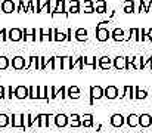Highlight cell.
<instances>
[{"instance_id": "obj_7", "label": "cell", "mask_w": 152, "mask_h": 133, "mask_svg": "<svg viewBox=\"0 0 152 133\" xmlns=\"http://www.w3.org/2000/svg\"><path fill=\"white\" fill-rule=\"evenodd\" d=\"M39 34H40V42H55V36H53V28H49V31L39 28Z\"/></svg>"}, {"instance_id": "obj_32", "label": "cell", "mask_w": 152, "mask_h": 133, "mask_svg": "<svg viewBox=\"0 0 152 133\" xmlns=\"http://www.w3.org/2000/svg\"><path fill=\"white\" fill-rule=\"evenodd\" d=\"M10 124V117L6 114H0V129L1 127H7Z\"/></svg>"}, {"instance_id": "obj_47", "label": "cell", "mask_w": 152, "mask_h": 133, "mask_svg": "<svg viewBox=\"0 0 152 133\" xmlns=\"http://www.w3.org/2000/svg\"><path fill=\"white\" fill-rule=\"evenodd\" d=\"M102 6H106V1H105V0H98V1L95 3V9H96V7H102Z\"/></svg>"}, {"instance_id": "obj_16", "label": "cell", "mask_w": 152, "mask_h": 133, "mask_svg": "<svg viewBox=\"0 0 152 133\" xmlns=\"http://www.w3.org/2000/svg\"><path fill=\"white\" fill-rule=\"evenodd\" d=\"M114 67L117 70H127V58L124 56H117L114 59Z\"/></svg>"}, {"instance_id": "obj_42", "label": "cell", "mask_w": 152, "mask_h": 133, "mask_svg": "<svg viewBox=\"0 0 152 133\" xmlns=\"http://www.w3.org/2000/svg\"><path fill=\"white\" fill-rule=\"evenodd\" d=\"M81 12V6H69L68 7V13H80Z\"/></svg>"}, {"instance_id": "obj_27", "label": "cell", "mask_w": 152, "mask_h": 133, "mask_svg": "<svg viewBox=\"0 0 152 133\" xmlns=\"http://www.w3.org/2000/svg\"><path fill=\"white\" fill-rule=\"evenodd\" d=\"M39 95H40V86H30V99H39Z\"/></svg>"}, {"instance_id": "obj_15", "label": "cell", "mask_w": 152, "mask_h": 133, "mask_svg": "<svg viewBox=\"0 0 152 133\" xmlns=\"http://www.w3.org/2000/svg\"><path fill=\"white\" fill-rule=\"evenodd\" d=\"M39 121L37 115H31V114H24V129H30L34 123Z\"/></svg>"}, {"instance_id": "obj_46", "label": "cell", "mask_w": 152, "mask_h": 133, "mask_svg": "<svg viewBox=\"0 0 152 133\" xmlns=\"http://www.w3.org/2000/svg\"><path fill=\"white\" fill-rule=\"evenodd\" d=\"M71 40H72V30L68 28L66 30V42H71Z\"/></svg>"}, {"instance_id": "obj_3", "label": "cell", "mask_w": 152, "mask_h": 133, "mask_svg": "<svg viewBox=\"0 0 152 133\" xmlns=\"http://www.w3.org/2000/svg\"><path fill=\"white\" fill-rule=\"evenodd\" d=\"M56 15H65V16H68L66 1L65 0H56V9L52 12V16H56Z\"/></svg>"}, {"instance_id": "obj_34", "label": "cell", "mask_w": 152, "mask_h": 133, "mask_svg": "<svg viewBox=\"0 0 152 133\" xmlns=\"http://www.w3.org/2000/svg\"><path fill=\"white\" fill-rule=\"evenodd\" d=\"M52 12V7H50V0H46V1H43V4H42V10H40V13H50Z\"/></svg>"}, {"instance_id": "obj_18", "label": "cell", "mask_w": 152, "mask_h": 133, "mask_svg": "<svg viewBox=\"0 0 152 133\" xmlns=\"http://www.w3.org/2000/svg\"><path fill=\"white\" fill-rule=\"evenodd\" d=\"M152 124V117L149 114H142L139 115V126L140 127H149Z\"/></svg>"}, {"instance_id": "obj_52", "label": "cell", "mask_w": 152, "mask_h": 133, "mask_svg": "<svg viewBox=\"0 0 152 133\" xmlns=\"http://www.w3.org/2000/svg\"><path fill=\"white\" fill-rule=\"evenodd\" d=\"M96 12H98V13H105V12H106V6H102V7H96Z\"/></svg>"}, {"instance_id": "obj_51", "label": "cell", "mask_w": 152, "mask_h": 133, "mask_svg": "<svg viewBox=\"0 0 152 133\" xmlns=\"http://www.w3.org/2000/svg\"><path fill=\"white\" fill-rule=\"evenodd\" d=\"M69 120H81V115H78V114H71V115H69Z\"/></svg>"}, {"instance_id": "obj_30", "label": "cell", "mask_w": 152, "mask_h": 133, "mask_svg": "<svg viewBox=\"0 0 152 133\" xmlns=\"http://www.w3.org/2000/svg\"><path fill=\"white\" fill-rule=\"evenodd\" d=\"M39 99H43V101H48L49 99V86H40Z\"/></svg>"}, {"instance_id": "obj_40", "label": "cell", "mask_w": 152, "mask_h": 133, "mask_svg": "<svg viewBox=\"0 0 152 133\" xmlns=\"http://www.w3.org/2000/svg\"><path fill=\"white\" fill-rule=\"evenodd\" d=\"M7 34H9V30H6V28H1V31H0V40H1V42H6V40H9Z\"/></svg>"}, {"instance_id": "obj_20", "label": "cell", "mask_w": 152, "mask_h": 133, "mask_svg": "<svg viewBox=\"0 0 152 133\" xmlns=\"http://www.w3.org/2000/svg\"><path fill=\"white\" fill-rule=\"evenodd\" d=\"M117 96H118V89L115 87V86H108V87L105 89V98L115 99Z\"/></svg>"}, {"instance_id": "obj_13", "label": "cell", "mask_w": 152, "mask_h": 133, "mask_svg": "<svg viewBox=\"0 0 152 133\" xmlns=\"http://www.w3.org/2000/svg\"><path fill=\"white\" fill-rule=\"evenodd\" d=\"M36 36H37V30L36 28H25L24 30V42H36Z\"/></svg>"}, {"instance_id": "obj_6", "label": "cell", "mask_w": 152, "mask_h": 133, "mask_svg": "<svg viewBox=\"0 0 152 133\" xmlns=\"http://www.w3.org/2000/svg\"><path fill=\"white\" fill-rule=\"evenodd\" d=\"M25 65H27V62H25V58H22V56H13V59L10 61V67L16 71L25 70Z\"/></svg>"}, {"instance_id": "obj_37", "label": "cell", "mask_w": 152, "mask_h": 133, "mask_svg": "<svg viewBox=\"0 0 152 133\" xmlns=\"http://www.w3.org/2000/svg\"><path fill=\"white\" fill-rule=\"evenodd\" d=\"M27 4L28 3H25V0H19V6L16 7V12H19V13L27 12Z\"/></svg>"}, {"instance_id": "obj_26", "label": "cell", "mask_w": 152, "mask_h": 133, "mask_svg": "<svg viewBox=\"0 0 152 133\" xmlns=\"http://www.w3.org/2000/svg\"><path fill=\"white\" fill-rule=\"evenodd\" d=\"M53 36H55V42H66V33L53 28Z\"/></svg>"}, {"instance_id": "obj_28", "label": "cell", "mask_w": 152, "mask_h": 133, "mask_svg": "<svg viewBox=\"0 0 152 133\" xmlns=\"http://www.w3.org/2000/svg\"><path fill=\"white\" fill-rule=\"evenodd\" d=\"M83 64H84V67H86V65H89V67H93V68H96V64H98V61H96V56H93V58L83 56Z\"/></svg>"}, {"instance_id": "obj_44", "label": "cell", "mask_w": 152, "mask_h": 133, "mask_svg": "<svg viewBox=\"0 0 152 133\" xmlns=\"http://www.w3.org/2000/svg\"><path fill=\"white\" fill-rule=\"evenodd\" d=\"M69 126L71 127H80L83 124H81V120H69Z\"/></svg>"}, {"instance_id": "obj_1", "label": "cell", "mask_w": 152, "mask_h": 133, "mask_svg": "<svg viewBox=\"0 0 152 133\" xmlns=\"http://www.w3.org/2000/svg\"><path fill=\"white\" fill-rule=\"evenodd\" d=\"M111 37V31L108 30V27H101V25H96V39L99 42H108V39Z\"/></svg>"}, {"instance_id": "obj_49", "label": "cell", "mask_w": 152, "mask_h": 133, "mask_svg": "<svg viewBox=\"0 0 152 133\" xmlns=\"http://www.w3.org/2000/svg\"><path fill=\"white\" fill-rule=\"evenodd\" d=\"M83 9H84V13H93V12H96L95 6H92V7H83Z\"/></svg>"}, {"instance_id": "obj_31", "label": "cell", "mask_w": 152, "mask_h": 133, "mask_svg": "<svg viewBox=\"0 0 152 133\" xmlns=\"http://www.w3.org/2000/svg\"><path fill=\"white\" fill-rule=\"evenodd\" d=\"M9 65H10L9 58H6V56H0V71L7 70V68H9Z\"/></svg>"}, {"instance_id": "obj_48", "label": "cell", "mask_w": 152, "mask_h": 133, "mask_svg": "<svg viewBox=\"0 0 152 133\" xmlns=\"http://www.w3.org/2000/svg\"><path fill=\"white\" fill-rule=\"evenodd\" d=\"M0 99H6V89L0 86Z\"/></svg>"}, {"instance_id": "obj_39", "label": "cell", "mask_w": 152, "mask_h": 133, "mask_svg": "<svg viewBox=\"0 0 152 133\" xmlns=\"http://www.w3.org/2000/svg\"><path fill=\"white\" fill-rule=\"evenodd\" d=\"M13 96H15V89L12 87V86L6 87V99H12Z\"/></svg>"}, {"instance_id": "obj_23", "label": "cell", "mask_w": 152, "mask_h": 133, "mask_svg": "<svg viewBox=\"0 0 152 133\" xmlns=\"http://www.w3.org/2000/svg\"><path fill=\"white\" fill-rule=\"evenodd\" d=\"M81 124H83V127H92L93 126V115L92 114L81 115Z\"/></svg>"}, {"instance_id": "obj_8", "label": "cell", "mask_w": 152, "mask_h": 133, "mask_svg": "<svg viewBox=\"0 0 152 133\" xmlns=\"http://www.w3.org/2000/svg\"><path fill=\"white\" fill-rule=\"evenodd\" d=\"M10 126L24 129V114H12L10 115Z\"/></svg>"}, {"instance_id": "obj_12", "label": "cell", "mask_w": 152, "mask_h": 133, "mask_svg": "<svg viewBox=\"0 0 152 133\" xmlns=\"http://www.w3.org/2000/svg\"><path fill=\"white\" fill-rule=\"evenodd\" d=\"M111 37L115 42H124L126 40V31L123 28H115V30L111 31Z\"/></svg>"}, {"instance_id": "obj_38", "label": "cell", "mask_w": 152, "mask_h": 133, "mask_svg": "<svg viewBox=\"0 0 152 133\" xmlns=\"http://www.w3.org/2000/svg\"><path fill=\"white\" fill-rule=\"evenodd\" d=\"M33 67H34V70H36V71H37V70H40V56L33 55Z\"/></svg>"}, {"instance_id": "obj_36", "label": "cell", "mask_w": 152, "mask_h": 133, "mask_svg": "<svg viewBox=\"0 0 152 133\" xmlns=\"http://www.w3.org/2000/svg\"><path fill=\"white\" fill-rule=\"evenodd\" d=\"M56 98H58V89L55 86H49V99L52 101V99H56Z\"/></svg>"}, {"instance_id": "obj_19", "label": "cell", "mask_w": 152, "mask_h": 133, "mask_svg": "<svg viewBox=\"0 0 152 133\" xmlns=\"http://www.w3.org/2000/svg\"><path fill=\"white\" fill-rule=\"evenodd\" d=\"M124 124V117L121 115V114H114L112 117H111V126H114V127H121Z\"/></svg>"}, {"instance_id": "obj_33", "label": "cell", "mask_w": 152, "mask_h": 133, "mask_svg": "<svg viewBox=\"0 0 152 133\" xmlns=\"http://www.w3.org/2000/svg\"><path fill=\"white\" fill-rule=\"evenodd\" d=\"M134 90H136L134 99H145L148 96V92L146 90H142V89H139V87H134Z\"/></svg>"}, {"instance_id": "obj_10", "label": "cell", "mask_w": 152, "mask_h": 133, "mask_svg": "<svg viewBox=\"0 0 152 133\" xmlns=\"http://www.w3.org/2000/svg\"><path fill=\"white\" fill-rule=\"evenodd\" d=\"M16 10V6L12 0H3L1 1V12L3 13H13Z\"/></svg>"}, {"instance_id": "obj_4", "label": "cell", "mask_w": 152, "mask_h": 133, "mask_svg": "<svg viewBox=\"0 0 152 133\" xmlns=\"http://www.w3.org/2000/svg\"><path fill=\"white\" fill-rule=\"evenodd\" d=\"M53 120H55V126L59 129L66 127L69 124V117L65 114H56V115H53Z\"/></svg>"}, {"instance_id": "obj_11", "label": "cell", "mask_w": 152, "mask_h": 133, "mask_svg": "<svg viewBox=\"0 0 152 133\" xmlns=\"http://www.w3.org/2000/svg\"><path fill=\"white\" fill-rule=\"evenodd\" d=\"M74 37H75L77 42H87V39H89V31H87L86 28H77V30L74 31Z\"/></svg>"}, {"instance_id": "obj_17", "label": "cell", "mask_w": 152, "mask_h": 133, "mask_svg": "<svg viewBox=\"0 0 152 133\" xmlns=\"http://www.w3.org/2000/svg\"><path fill=\"white\" fill-rule=\"evenodd\" d=\"M37 117H39V121H37L39 127H49V118H52V115H49V114H37Z\"/></svg>"}, {"instance_id": "obj_29", "label": "cell", "mask_w": 152, "mask_h": 133, "mask_svg": "<svg viewBox=\"0 0 152 133\" xmlns=\"http://www.w3.org/2000/svg\"><path fill=\"white\" fill-rule=\"evenodd\" d=\"M56 70H62V56H53L52 71H56Z\"/></svg>"}, {"instance_id": "obj_43", "label": "cell", "mask_w": 152, "mask_h": 133, "mask_svg": "<svg viewBox=\"0 0 152 133\" xmlns=\"http://www.w3.org/2000/svg\"><path fill=\"white\" fill-rule=\"evenodd\" d=\"M58 96H61V99H64L66 96V87L65 86H61L58 89Z\"/></svg>"}, {"instance_id": "obj_5", "label": "cell", "mask_w": 152, "mask_h": 133, "mask_svg": "<svg viewBox=\"0 0 152 133\" xmlns=\"http://www.w3.org/2000/svg\"><path fill=\"white\" fill-rule=\"evenodd\" d=\"M105 96V89H102L101 86H92L90 87V104H93V101L101 99Z\"/></svg>"}, {"instance_id": "obj_14", "label": "cell", "mask_w": 152, "mask_h": 133, "mask_svg": "<svg viewBox=\"0 0 152 133\" xmlns=\"http://www.w3.org/2000/svg\"><path fill=\"white\" fill-rule=\"evenodd\" d=\"M112 64H114V61L109 56H102V58L98 59V65H99L101 70H109Z\"/></svg>"}, {"instance_id": "obj_25", "label": "cell", "mask_w": 152, "mask_h": 133, "mask_svg": "<svg viewBox=\"0 0 152 133\" xmlns=\"http://www.w3.org/2000/svg\"><path fill=\"white\" fill-rule=\"evenodd\" d=\"M72 58L71 56H62V70H72Z\"/></svg>"}, {"instance_id": "obj_24", "label": "cell", "mask_w": 152, "mask_h": 133, "mask_svg": "<svg viewBox=\"0 0 152 133\" xmlns=\"http://www.w3.org/2000/svg\"><path fill=\"white\" fill-rule=\"evenodd\" d=\"M124 6V13H134V0H126L123 3Z\"/></svg>"}, {"instance_id": "obj_45", "label": "cell", "mask_w": 152, "mask_h": 133, "mask_svg": "<svg viewBox=\"0 0 152 133\" xmlns=\"http://www.w3.org/2000/svg\"><path fill=\"white\" fill-rule=\"evenodd\" d=\"M81 6L83 7H92V6H95V3H93V0H84L81 3Z\"/></svg>"}, {"instance_id": "obj_22", "label": "cell", "mask_w": 152, "mask_h": 133, "mask_svg": "<svg viewBox=\"0 0 152 133\" xmlns=\"http://www.w3.org/2000/svg\"><path fill=\"white\" fill-rule=\"evenodd\" d=\"M126 121H127V126H129V127H136V126H139V115L130 114V115L126 118Z\"/></svg>"}, {"instance_id": "obj_21", "label": "cell", "mask_w": 152, "mask_h": 133, "mask_svg": "<svg viewBox=\"0 0 152 133\" xmlns=\"http://www.w3.org/2000/svg\"><path fill=\"white\" fill-rule=\"evenodd\" d=\"M66 95L71 98V99H78L80 98V89L77 86H69L66 89Z\"/></svg>"}, {"instance_id": "obj_2", "label": "cell", "mask_w": 152, "mask_h": 133, "mask_svg": "<svg viewBox=\"0 0 152 133\" xmlns=\"http://www.w3.org/2000/svg\"><path fill=\"white\" fill-rule=\"evenodd\" d=\"M7 37H9V40L13 42V43L21 42V40L24 39V30H21V28H10Z\"/></svg>"}, {"instance_id": "obj_53", "label": "cell", "mask_w": 152, "mask_h": 133, "mask_svg": "<svg viewBox=\"0 0 152 133\" xmlns=\"http://www.w3.org/2000/svg\"><path fill=\"white\" fill-rule=\"evenodd\" d=\"M0 10H1V3H0Z\"/></svg>"}, {"instance_id": "obj_41", "label": "cell", "mask_w": 152, "mask_h": 133, "mask_svg": "<svg viewBox=\"0 0 152 133\" xmlns=\"http://www.w3.org/2000/svg\"><path fill=\"white\" fill-rule=\"evenodd\" d=\"M48 62H49V59L46 56H40V70H46Z\"/></svg>"}, {"instance_id": "obj_50", "label": "cell", "mask_w": 152, "mask_h": 133, "mask_svg": "<svg viewBox=\"0 0 152 133\" xmlns=\"http://www.w3.org/2000/svg\"><path fill=\"white\" fill-rule=\"evenodd\" d=\"M69 6H81V3L78 0H69Z\"/></svg>"}, {"instance_id": "obj_9", "label": "cell", "mask_w": 152, "mask_h": 133, "mask_svg": "<svg viewBox=\"0 0 152 133\" xmlns=\"http://www.w3.org/2000/svg\"><path fill=\"white\" fill-rule=\"evenodd\" d=\"M28 96H30V87H25V86L15 87V98L16 99H27Z\"/></svg>"}, {"instance_id": "obj_35", "label": "cell", "mask_w": 152, "mask_h": 133, "mask_svg": "<svg viewBox=\"0 0 152 133\" xmlns=\"http://www.w3.org/2000/svg\"><path fill=\"white\" fill-rule=\"evenodd\" d=\"M130 36H132L136 42H140V30H139V28H130Z\"/></svg>"}]
</instances>
